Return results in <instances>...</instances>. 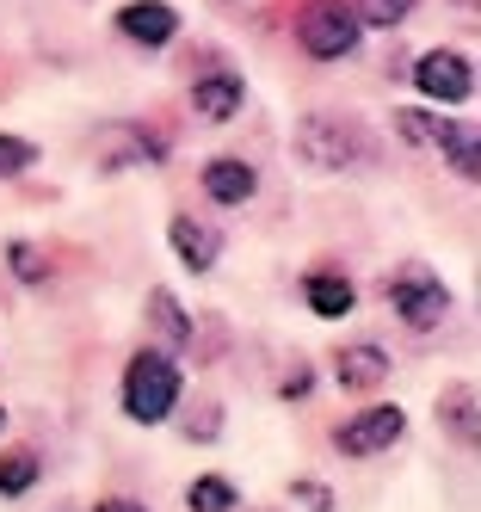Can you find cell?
Instances as JSON below:
<instances>
[{
	"instance_id": "obj_16",
	"label": "cell",
	"mask_w": 481,
	"mask_h": 512,
	"mask_svg": "<svg viewBox=\"0 0 481 512\" xmlns=\"http://www.w3.org/2000/svg\"><path fill=\"white\" fill-rule=\"evenodd\" d=\"M241 99H247V87H241L235 75H204V81L192 87V112L210 118V124H222V118L241 112Z\"/></svg>"
},
{
	"instance_id": "obj_17",
	"label": "cell",
	"mask_w": 481,
	"mask_h": 512,
	"mask_svg": "<svg viewBox=\"0 0 481 512\" xmlns=\"http://www.w3.org/2000/svg\"><path fill=\"white\" fill-rule=\"evenodd\" d=\"M185 506L192 512H235V482L229 475H198V482L185 488Z\"/></svg>"
},
{
	"instance_id": "obj_12",
	"label": "cell",
	"mask_w": 481,
	"mask_h": 512,
	"mask_svg": "<svg viewBox=\"0 0 481 512\" xmlns=\"http://www.w3.org/2000/svg\"><path fill=\"white\" fill-rule=\"evenodd\" d=\"M173 253H179V266L185 272H210L216 266V253H222V235L210 223H198V216H173V229H167Z\"/></svg>"
},
{
	"instance_id": "obj_22",
	"label": "cell",
	"mask_w": 481,
	"mask_h": 512,
	"mask_svg": "<svg viewBox=\"0 0 481 512\" xmlns=\"http://www.w3.org/2000/svg\"><path fill=\"white\" fill-rule=\"evenodd\" d=\"M7 260H13V272H19L25 284H44V278H50V260H44V253H37L31 241H13V247H7Z\"/></svg>"
},
{
	"instance_id": "obj_13",
	"label": "cell",
	"mask_w": 481,
	"mask_h": 512,
	"mask_svg": "<svg viewBox=\"0 0 481 512\" xmlns=\"http://www.w3.org/2000/svg\"><path fill=\"white\" fill-rule=\"evenodd\" d=\"M148 334L155 346H192V315L179 309L173 290H148Z\"/></svg>"
},
{
	"instance_id": "obj_26",
	"label": "cell",
	"mask_w": 481,
	"mask_h": 512,
	"mask_svg": "<svg viewBox=\"0 0 481 512\" xmlns=\"http://www.w3.org/2000/svg\"><path fill=\"white\" fill-rule=\"evenodd\" d=\"M457 7H475V0H457Z\"/></svg>"
},
{
	"instance_id": "obj_14",
	"label": "cell",
	"mask_w": 481,
	"mask_h": 512,
	"mask_svg": "<svg viewBox=\"0 0 481 512\" xmlns=\"http://www.w3.org/2000/svg\"><path fill=\"white\" fill-rule=\"evenodd\" d=\"M253 167L247 161H235V155H222V161H210L204 167V198H216V204H247L253 198Z\"/></svg>"
},
{
	"instance_id": "obj_2",
	"label": "cell",
	"mask_w": 481,
	"mask_h": 512,
	"mask_svg": "<svg viewBox=\"0 0 481 512\" xmlns=\"http://www.w3.org/2000/svg\"><path fill=\"white\" fill-rule=\"evenodd\" d=\"M179 395H185V383H179L173 352L142 346V352L124 364V414H130L136 426H161V420L179 408Z\"/></svg>"
},
{
	"instance_id": "obj_7",
	"label": "cell",
	"mask_w": 481,
	"mask_h": 512,
	"mask_svg": "<svg viewBox=\"0 0 481 512\" xmlns=\"http://www.w3.org/2000/svg\"><path fill=\"white\" fill-rule=\"evenodd\" d=\"M414 87H420L426 99H438V105H463V99L475 93V68H469L463 50H426V56L414 62Z\"/></svg>"
},
{
	"instance_id": "obj_21",
	"label": "cell",
	"mask_w": 481,
	"mask_h": 512,
	"mask_svg": "<svg viewBox=\"0 0 481 512\" xmlns=\"http://www.w3.org/2000/svg\"><path fill=\"white\" fill-rule=\"evenodd\" d=\"M185 438H192V445H210V438L222 432V408H216V401H204V408H185Z\"/></svg>"
},
{
	"instance_id": "obj_18",
	"label": "cell",
	"mask_w": 481,
	"mask_h": 512,
	"mask_svg": "<svg viewBox=\"0 0 481 512\" xmlns=\"http://www.w3.org/2000/svg\"><path fill=\"white\" fill-rule=\"evenodd\" d=\"M37 469H44V463H37L31 451H7V457H0V500H19L37 482Z\"/></svg>"
},
{
	"instance_id": "obj_24",
	"label": "cell",
	"mask_w": 481,
	"mask_h": 512,
	"mask_svg": "<svg viewBox=\"0 0 481 512\" xmlns=\"http://www.w3.org/2000/svg\"><path fill=\"white\" fill-rule=\"evenodd\" d=\"M309 383H315V371H309V364H296V371H284L278 395H284V401H303V395H309Z\"/></svg>"
},
{
	"instance_id": "obj_1",
	"label": "cell",
	"mask_w": 481,
	"mask_h": 512,
	"mask_svg": "<svg viewBox=\"0 0 481 512\" xmlns=\"http://www.w3.org/2000/svg\"><path fill=\"white\" fill-rule=\"evenodd\" d=\"M296 155H303L309 167L321 173H364V167H377V136H370L358 118L346 112H309V118H296Z\"/></svg>"
},
{
	"instance_id": "obj_15",
	"label": "cell",
	"mask_w": 481,
	"mask_h": 512,
	"mask_svg": "<svg viewBox=\"0 0 481 512\" xmlns=\"http://www.w3.org/2000/svg\"><path fill=\"white\" fill-rule=\"evenodd\" d=\"M303 297H309V309H315L321 321H340V315H352L358 290H352V278H340V272H309V278H303Z\"/></svg>"
},
{
	"instance_id": "obj_4",
	"label": "cell",
	"mask_w": 481,
	"mask_h": 512,
	"mask_svg": "<svg viewBox=\"0 0 481 512\" xmlns=\"http://www.w3.org/2000/svg\"><path fill=\"white\" fill-rule=\"evenodd\" d=\"M389 303H395V315L407 321V327H438L444 315H451V290H444V278L438 272H426V266H401L395 278H389Z\"/></svg>"
},
{
	"instance_id": "obj_3",
	"label": "cell",
	"mask_w": 481,
	"mask_h": 512,
	"mask_svg": "<svg viewBox=\"0 0 481 512\" xmlns=\"http://www.w3.org/2000/svg\"><path fill=\"white\" fill-rule=\"evenodd\" d=\"M296 38L315 62H340L358 50V13L352 0H309L303 13H296Z\"/></svg>"
},
{
	"instance_id": "obj_8",
	"label": "cell",
	"mask_w": 481,
	"mask_h": 512,
	"mask_svg": "<svg viewBox=\"0 0 481 512\" xmlns=\"http://www.w3.org/2000/svg\"><path fill=\"white\" fill-rule=\"evenodd\" d=\"M401 432H407V414H401V408H389V401H383V408H364L358 420H346L333 445H340L346 457H377V451H389V445H395Z\"/></svg>"
},
{
	"instance_id": "obj_6",
	"label": "cell",
	"mask_w": 481,
	"mask_h": 512,
	"mask_svg": "<svg viewBox=\"0 0 481 512\" xmlns=\"http://www.w3.org/2000/svg\"><path fill=\"white\" fill-rule=\"evenodd\" d=\"M167 155H173L167 136L148 130V124H111V130H99V167L105 173H118V167H161Z\"/></svg>"
},
{
	"instance_id": "obj_19",
	"label": "cell",
	"mask_w": 481,
	"mask_h": 512,
	"mask_svg": "<svg viewBox=\"0 0 481 512\" xmlns=\"http://www.w3.org/2000/svg\"><path fill=\"white\" fill-rule=\"evenodd\" d=\"M358 25H401L407 13H414V0H352Z\"/></svg>"
},
{
	"instance_id": "obj_23",
	"label": "cell",
	"mask_w": 481,
	"mask_h": 512,
	"mask_svg": "<svg viewBox=\"0 0 481 512\" xmlns=\"http://www.w3.org/2000/svg\"><path fill=\"white\" fill-rule=\"evenodd\" d=\"M290 500H303V512H340V506H333V488L315 482V475H303V482L290 488Z\"/></svg>"
},
{
	"instance_id": "obj_20",
	"label": "cell",
	"mask_w": 481,
	"mask_h": 512,
	"mask_svg": "<svg viewBox=\"0 0 481 512\" xmlns=\"http://www.w3.org/2000/svg\"><path fill=\"white\" fill-rule=\"evenodd\" d=\"M25 167H37V142L0 130V179H13V173H25Z\"/></svg>"
},
{
	"instance_id": "obj_25",
	"label": "cell",
	"mask_w": 481,
	"mask_h": 512,
	"mask_svg": "<svg viewBox=\"0 0 481 512\" xmlns=\"http://www.w3.org/2000/svg\"><path fill=\"white\" fill-rule=\"evenodd\" d=\"M93 512H148V506H136V500H99Z\"/></svg>"
},
{
	"instance_id": "obj_9",
	"label": "cell",
	"mask_w": 481,
	"mask_h": 512,
	"mask_svg": "<svg viewBox=\"0 0 481 512\" xmlns=\"http://www.w3.org/2000/svg\"><path fill=\"white\" fill-rule=\"evenodd\" d=\"M118 31L130 44H142V50H161V44H173L179 13L167 7V0H130V7L118 13Z\"/></svg>"
},
{
	"instance_id": "obj_5",
	"label": "cell",
	"mask_w": 481,
	"mask_h": 512,
	"mask_svg": "<svg viewBox=\"0 0 481 512\" xmlns=\"http://www.w3.org/2000/svg\"><path fill=\"white\" fill-rule=\"evenodd\" d=\"M395 130L407 136V142H426V149H444L451 155V167L463 173V179H475L481 173V142H475V130L469 124H451V118H432V112H395Z\"/></svg>"
},
{
	"instance_id": "obj_10",
	"label": "cell",
	"mask_w": 481,
	"mask_h": 512,
	"mask_svg": "<svg viewBox=\"0 0 481 512\" xmlns=\"http://www.w3.org/2000/svg\"><path fill=\"white\" fill-rule=\"evenodd\" d=\"M333 377H340V389L364 395V389H377L389 377V352L377 340H358V346H340V358H333Z\"/></svg>"
},
{
	"instance_id": "obj_11",
	"label": "cell",
	"mask_w": 481,
	"mask_h": 512,
	"mask_svg": "<svg viewBox=\"0 0 481 512\" xmlns=\"http://www.w3.org/2000/svg\"><path fill=\"white\" fill-rule=\"evenodd\" d=\"M475 414H481V395H475V383H451V389L438 395V426L451 432L463 451H475V445H481V420H475Z\"/></svg>"
},
{
	"instance_id": "obj_27",
	"label": "cell",
	"mask_w": 481,
	"mask_h": 512,
	"mask_svg": "<svg viewBox=\"0 0 481 512\" xmlns=\"http://www.w3.org/2000/svg\"><path fill=\"white\" fill-rule=\"evenodd\" d=\"M0 426H7V414H0Z\"/></svg>"
}]
</instances>
